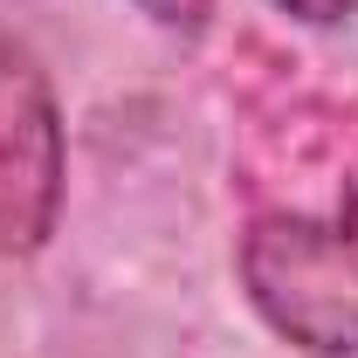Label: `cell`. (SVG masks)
<instances>
[{
  "mask_svg": "<svg viewBox=\"0 0 358 358\" xmlns=\"http://www.w3.org/2000/svg\"><path fill=\"white\" fill-rule=\"evenodd\" d=\"M241 289L275 338L310 358H358V173L331 214H262L241 234Z\"/></svg>",
  "mask_w": 358,
  "mask_h": 358,
  "instance_id": "6da1fadb",
  "label": "cell"
},
{
  "mask_svg": "<svg viewBox=\"0 0 358 358\" xmlns=\"http://www.w3.org/2000/svg\"><path fill=\"white\" fill-rule=\"evenodd\" d=\"M62 214V110L42 62L0 35V255H35Z\"/></svg>",
  "mask_w": 358,
  "mask_h": 358,
  "instance_id": "7a4b0ae2",
  "label": "cell"
},
{
  "mask_svg": "<svg viewBox=\"0 0 358 358\" xmlns=\"http://www.w3.org/2000/svg\"><path fill=\"white\" fill-rule=\"evenodd\" d=\"M138 14L166 35H200L214 21V0H138Z\"/></svg>",
  "mask_w": 358,
  "mask_h": 358,
  "instance_id": "3957f363",
  "label": "cell"
},
{
  "mask_svg": "<svg viewBox=\"0 0 358 358\" xmlns=\"http://www.w3.org/2000/svg\"><path fill=\"white\" fill-rule=\"evenodd\" d=\"M289 21H303V28H338V21H352L358 0H275Z\"/></svg>",
  "mask_w": 358,
  "mask_h": 358,
  "instance_id": "277c9868",
  "label": "cell"
}]
</instances>
